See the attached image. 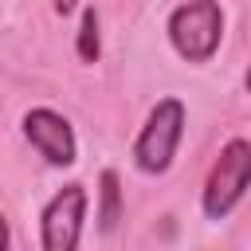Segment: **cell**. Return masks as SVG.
<instances>
[{
    "instance_id": "1",
    "label": "cell",
    "mask_w": 251,
    "mask_h": 251,
    "mask_svg": "<svg viewBox=\"0 0 251 251\" xmlns=\"http://www.w3.org/2000/svg\"><path fill=\"white\" fill-rule=\"evenodd\" d=\"M224 39L220 0H184L169 16V43L188 63H208Z\"/></svg>"
},
{
    "instance_id": "2",
    "label": "cell",
    "mask_w": 251,
    "mask_h": 251,
    "mask_svg": "<svg viewBox=\"0 0 251 251\" xmlns=\"http://www.w3.org/2000/svg\"><path fill=\"white\" fill-rule=\"evenodd\" d=\"M251 184V141L243 137H231L220 157L212 161L208 169V180H204V192H200V208L208 220H224L247 192Z\"/></svg>"
},
{
    "instance_id": "3",
    "label": "cell",
    "mask_w": 251,
    "mask_h": 251,
    "mask_svg": "<svg viewBox=\"0 0 251 251\" xmlns=\"http://www.w3.org/2000/svg\"><path fill=\"white\" fill-rule=\"evenodd\" d=\"M180 133H184V102L180 98H161L149 110V118H145V126L133 141V165L149 176L169 173V165L176 157V145H180Z\"/></svg>"
},
{
    "instance_id": "4",
    "label": "cell",
    "mask_w": 251,
    "mask_h": 251,
    "mask_svg": "<svg viewBox=\"0 0 251 251\" xmlns=\"http://www.w3.org/2000/svg\"><path fill=\"white\" fill-rule=\"evenodd\" d=\"M82 220H86V188L63 184L39 216V243L47 251H75L82 239Z\"/></svg>"
},
{
    "instance_id": "5",
    "label": "cell",
    "mask_w": 251,
    "mask_h": 251,
    "mask_svg": "<svg viewBox=\"0 0 251 251\" xmlns=\"http://www.w3.org/2000/svg\"><path fill=\"white\" fill-rule=\"evenodd\" d=\"M24 137H27L31 149H35L47 165H55V169H67V165L78 161V145H75L71 122H67L59 110H51V106H35V110L24 114Z\"/></svg>"
},
{
    "instance_id": "6",
    "label": "cell",
    "mask_w": 251,
    "mask_h": 251,
    "mask_svg": "<svg viewBox=\"0 0 251 251\" xmlns=\"http://www.w3.org/2000/svg\"><path fill=\"white\" fill-rule=\"evenodd\" d=\"M98 184H102V204H98V227H102V235H110L114 227H118V220H122V180H118V173L114 169H102V176H98Z\"/></svg>"
},
{
    "instance_id": "7",
    "label": "cell",
    "mask_w": 251,
    "mask_h": 251,
    "mask_svg": "<svg viewBox=\"0 0 251 251\" xmlns=\"http://www.w3.org/2000/svg\"><path fill=\"white\" fill-rule=\"evenodd\" d=\"M75 51H78V59H82V63H98V55H102V39H98V12H94V8H86V12H82Z\"/></svg>"
},
{
    "instance_id": "8",
    "label": "cell",
    "mask_w": 251,
    "mask_h": 251,
    "mask_svg": "<svg viewBox=\"0 0 251 251\" xmlns=\"http://www.w3.org/2000/svg\"><path fill=\"white\" fill-rule=\"evenodd\" d=\"M8 243H12V231H8V216L0 212V251H4Z\"/></svg>"
},
{
    "instance_id": "9",
    "label": "cell",
    "mask_w": 251,
    "mask_h": 251,
    "mask_svg": "<svg viewBox=\"0 0 251 251\" xmlns=\"http://www.w3.org/2000/svg\"><path fill=\"white\" fill-rule=\"evenodd\" d=\"M78 4H82V0H55V12H59V16H71Z\"/></svg>"
},
{
    "instance_id": "10",
    "label": "cell",
    "mask_w": 251,
    "mask_h": 251,
    "mask_svg": "<svg viewBox=\"0 0 251 251\" xmlns=\"http://www.w3.org/2000/svg\"><path fill=\"white\" fill-rule=\"evenodd\" d=\"M243 86H247V94H251V67H247V75H243Z\"/></svg>"
}]
</instances>
